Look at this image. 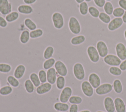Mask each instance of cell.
<instances>
[{
	"mask_svg": "<svg viewBox=\"0 0 126 112\" xmlns=\"http://www.w3.org/2000/svg\"><path fill=\"white\" fill-rule=\"evenodd\" d=\"M114 101L116 112H126V106L122 98L117 97Z\"/></svg>",
	"mask_w": 126,
	"mask_h": 112,
	"instance_id": "ac0fdd59",
	"label": "cell"
},
{
	"mask_svg": "<svg viewBox=\"0 0 126 112\" xmlns=\"http://www.w3.org/2000/svg\"><path fill=\"white\" fill-rule=\"evenodd\" d=\"M17 10L19 13L24 15H30L33 12V9L32 6L28 4H21L18 6Z\"/></svg>",
	"mask_w": 126,
	"mask_h": 112,
	"instance_id": "ffe728a7",
	"label": "cell"
},
{
	"mask_svg": "<svg viewBox=\"0 0 126 112\" xmlns=\"http://www.w3.org/2000/svg\"><path fill=\"white\" fill-rule=\"evenodd\" d=\"M75 0V1H76L77 3L80 4V3H81V2L84 1L85 0Z\"/></svg>",
	"mask_w": 126,
	"mask_h": 112,
	"instance_id": "816d5d0a",
	"label": "cell"
},
{
	"mask_svg": "<svg viewBox=\"0 0 126 112\" xmlns=\"http://www.w3.org/2000/svg\"><path fill=\"white\" fill-rule=\"evenodd\" d=\"M47 74V81L48 83L51 84H54L56 83L57 78V73L55 68L52 67L48 70L46 72Z\"/></svg>",
	"mask_w": 126,
	"mask_h": 112,
	"instance_id": "e0dca14e",
	"label": "cell"
},
{
	"mask_svg": "<svg viewBox=\"0 0 126 112\" xmlns=\"http://www.w3.org/2000/svg\"><path fill=\"white\" fill-rule=\"evenodd\" d=\"M79 112H91L88 110H82V111H79Z\"/></svg>",
	"mask_w": 126,
	"mask_h": 112,
	"instance_id": "f5cc1de1",
	"label": "cell"
},
{
	"mask_svg": "<svg viewBox=\"0 0 126 112\" xmlns=\"http://www.w3.org/2000/svg\"><path fill=\"white\" fill-rule=\"evenodd\" d=\"M94 4L99 8L103 7L105 2V0H94Z\"/></svg>",
	"mask_w": 126,
	"mask_h": 112,
	"instance_id": "ee69618b",
	"label": "cell"
},
{
	"mask_svg": "<svg viewBox=\"0 0 126 112\" xmlns=\"http://www.w3.org/2000/svg\"><path fill=\"white\" fill-rule=\"evenodd\" d=\"M103 61L105 63L110 66H119L122 60L118 56L114 54H108L103 58Z\"/></svg>",
	"mask_w": 126,
	"mask_h": 112,
	"instance_id": "277c9868",
	"label": "cell"
},
{
	"mask_svg": "<svg viewBox=\"0 0 126 112\" xmlns=\"http://www.w3.org/2000/svg\"><path fill=\"white\" fill-rule=\"evenodd\" d=\"M13 91L12 87L10 85H5L0 88V94L2 96H7Z\"/></svg>",
	"mask_w": 126,
	"mask_h": 112,
	"instance_id": "e575fe53",
	"label": "cell"
},
{
	"mask_svg": "<svg viewBox=\"0 0 126 112\" xmlns=\"http://www.w3.org/2000/svg\"><path fill=\"white\" fill-rule=\"evenodd\" d=\"M123 23L124 22L122 18L115 17L112 19L108 24L107 28L110 31H116L122 26Z\"/></svg>",
	"mask_w": 126,
	"mask_h": 112,
	"instance_id": "8fae6325",
	"label": "cell"
},
{
	"mask_svg": "<svg viewBox=\"0 0 126 112\" xmlns=\"http://www.w3.org/2000/svg\"><path fill=\"white\" fill-rule=\"evenodd\" d=\"M79 107L77 104H71L68 110V112H78Z\"/></svg>",
	"mask_w": 126,
	"mask_h": 112,
	"instance_id": "f6af8a7d",
	"label": "cell"
},
{
	"mask_svg": "<svg viewBox=\"0 0 126 112\" xmlns=\"http://www.w3.org/2000/svg\"><path fill=\"white\" fill-rule=\"evenodd\" d=\"M37 0H23V2L26 4L31 5L32 4L34 3Z\"/></svg>",
	"mask_w": 126,
	"mask_h": 112,
	"instance_id": "681fc988",
	"label": "cell"
},
{
	"mask_svg": "<svg viewBox=\"0 0 126 112\" xmlns=\"http://www.w3.org/2000/svg\"><path fill=\"white\" fill-rule=\"evenodd\" d=\"M52 21L55 28L58 29L62 28L64 24V18L59 12H55L52 15Z\"/></svg>",
	"mask_w": 126,
	"mask_h": 112,
	"instance_id": "3957f363",
	"label": "cell"
},
{
	"mask_svg": "<svg viewBox=\"0 0 126 112\" xmlns=\"http://www.w3.org/2000/svg\"><path fill=\"white\" fill-rule=\"evenodd\" d=\"M24 87L28 93H32L34 90V85L30 79H27L24 82Z\"/></svg>",
	"mask_w": 126,
	"mask_h": 112,
	"instance_id": "f1b7e54d",
	"label": "cell"
},
{
	"mask_svg": "<svg viewBox=\"0 0 126 112\" xmlns=\"http://www.w3.org/2000/svg\"><path fill=\"white\" fill-rule=\"evenodd\" d=\"M113 89V85L109 83H104L95 88V92L98 95H104L110 93Z\"/></svg>",
	"mask_w": 126,
	"mask_h": 112,
	"instance_id": "52a82bcc",
	"label": "cell"
},
{
	"mask_svg": "<svg viewBox=\"0 0 126 112\" xmlns=\"http://www.w3.org/2000/svg\"><path fill=\"white\" fill-rule=\"evenodd\" d=\"M11 66L6 63H0V72L2 73H8L11 71Z\"/></svg>",
	"mask_w": 126,
	"mask_h": 112,
	"instance_id": "60d3db41",
	"label": "cell"
},
{
	"mask_svg": "<svg viewBox=\"0 0 126 112\" xmlns=\"http://www.w3.org/2000/svg\"><path fill=\"white\" fill-rule=\"evenodd\" d=\"M7 23L5 18L0 16V27L2 28H6L7 26Z\"/></svg>",
	"mask_w": 126,
	"mask_h": 112,
	"instance_id": "bcb514c9",
	"label": "cell"
},
{
	"mask_svg": "<svg viewBox=\"0 0 126 112\" xmlns=\"http://www.w3.org/2000/svg\"><path fill=\"white\" fill-rule=\"evenodd\" d=\"M29 77H30V80L33 84L35 87H37L41 84V82L40 81L38 74H37L35 72L32 73L30 75Z\"/></svg>",
	"mask_w": 126,
	"mask_h": 112,
	"instance_id": "d6a6232c",
	"label": "cell"
},
{
	"mask_svg": "<svg viewBox=\"0 0 126 112\" xmlns=\"http://www.w3.org/2000/svg\"><path fill=\"white\" fill-rule=\"evenodd\" d=\"M57 74L59 76L66 77L68 74V69L66 64L62 61L57 60L54 65Z\"/></svg>",
	"mask_w": 126,
	"mask_h": 112,
	"instance_id": "8992f818",
	"label": "cell"
},
{
	"mask_svg": "<svg viewBox=\"0 0 126 112\" xmlns=\"http://www.w3.org/2000/svg\"><path fill=\"white\" fill-rule=\"evenodd\" d=\"M85 0V1H86V2H89L91 1L92 0Z\"/></svg>",
	"mask_w": 126,
	"mask_h": 112,
	"instance_id": "11a10c76",
	"label": "cell"
},
{
	"mask_svg": "<svg viewBox=\"0 0 126 112\" xmlns=\"http://www.w3.org/2000/svg\"><path fill=\"white\" fill-rule=\"evenodd\" d=\"M52 88V84L46 82L40 84L36 88V92L38 95H43L49 92Z\"/></svg>",
	"mask_w": 126,
	"mask_h": 112,
	"instance_id": "9a60e30c",
	"label": "cell"
},
{
	"mask_svg": "<svg viewBox=\"0 0 126 112\" xmlns=\"http://www.w3.org/2000/svg\"><path fill=\"white\" fill-rule=\"evenodd\" d=\"M96 112H104V111H98Z\"/></svg>",
	"mask_w": 126,
	"mask_h": 112,
	"instance_id": "9f6ffc18",
	"label": "cell"
},
{
	"mask_svg": "<svg viewBox=\"0 0 126 112\" xmlns=\"http://www.w3.org/2000/svg\"><path fill=\"white\" fill-rule=\"evenodd\" d=\"M43 34V31L41 28H36L30 32V37L32 39H36L41 37Z\"/></svg>",
	"mask_w": 126,
	"mask_h": 112,
	"instance_id": "836d02e7",
	"label": "cell"
},
{
	"mask_svg": "<svg viewBox=\"0 0 126 112\" xmlns=\"http://www.w3.org/2000/svg\"><path fill=\"white\" fill-rule=\"evenodd\" d=\"M118 3L120 7L126 10V0H119Z\"/></svg>",
	"mask_w": 126,
	"mask_h": 112,
	"instance_id": "7dc6e473",
	"label": "cell"
},
{
	"mask_svg": "<svg viewBox=\"0 0 126 112\" xmlns=\"http://www.w3.org/2000/svg\"><path fill=\"white\" fill-rule=\"evenodd\" d=\"M56 60L53 57H51L49 59H46L43 63L42 66L43 68L45 69V70H48L49 69L52 68L53 67V66H54L55 63L56 62Z\"/></svg>",
	"mask_w": 126,
	"mask_h": 112,
	"instance_id": "4dcf8cb0",
	"label": "cell"
},
{
	"mask_svg": "<svg viewBox=\"0 0 126 112\" xmlns=\"http://www.w3.org/2000/svg\"><path fill=\"white\" fill-rule=\"evenodd\" d=\"M87 54L90 60L93 63H97L99 61L100 56L96 47L90 45L87 48Z\"/></svg>",
	"mask_w": 126,
	"mask_h": 112,
	"instance_id": "5b68a950",
	"label": "cell"
},
{
	"mask_svg": "<svg viewBox=\"0 0 126 112\" xmlns=\"http://www.w3.org/2000/svg\"><path fill=\"white\" fill-rule=\"evenodd\" d=\"M119 66L122 71H126V59L124 60H123Z\"/></svg>",
	"mask_w": 126,
	"mask_h": 112,
	"instance_id": "c3c4849f",
	"label": "cell"
},
{
	"mask_svg": "<svg viewBox=\"0 0 126 112\" xmlns=\"http://www.w3.org/2000/svg\"><path fill=\"white\" fill-rule=\"evenodd\" d=\"M54 109L59 112H66L69 110V106L66 103L56 102L53 105Z\"/></svg>",
	"mask_w": 126,
	"mask_h": 112,
	"instance_id": "7402d4cb",
	"label": "cell"
},
{
	"mask_svg": "<svg viewBox=\"0 0 126 112\" xmlns=\"http://www.w3.org/2000/svg\"><path fill=\"white\" fill-rule=\"evenodd\" d=\"M114 9L113 5L110 1H106L103 6L104 12L109 15H111L113 14Z\"/></svg>",
	"mask_w": 126,
	"mask_h": 112,
	"instance_id": "d590c367",
	"label": "cell"
},
{
	"mask_svg": "<svg viewBox=\"0 0 126 112\" xmlns=\"http://www.w3.org/2000/svg\"><path fill=\"white\" fill-rule=\"evenodd\" d=\"M6 81L10 86L15 88L18 87L20 84L18 79L16 78L14 76H8L6 78Z\"/></svg>",
	"mask_w": 126,
	"mask_h": 112,
	"instance_id": "f546056e",
	"label": "cell"
},
{
	"mask_svg": "<svg viewBox=\"0 0 126 112\" xmlns=\"http://www.w3.org/2000/svg\"><path fill=\"white\" fill-rule=\"evenodd\" d=\"M125 11V10H124L123 8H122L120 7H116L114 9L112 15L115 17H117V18L121 17V18L123 16V15H124Z\"/></svg>",
	"mask_w": 126,
	"mask_h": 112,
	"instance_id": "b9f144b4",
	"label": "cell"
},
{
	"mask_svg": "<svg viewBox=\"0 0 126 112\" xmlns=\"http://www.w3.org/2000/svg\"></svg>",
	"mask_w": 126,
	"mask_h": 112,
	"instance_id": "680465c9",
	"label": "cell"
},
{
	"mask_svg": "<svg viewBox=\"0 0 126 112\" xmlns=\"http://www.w3.org/2000/svg\"><path fill=\"white\" fill-rule=\"evenodd\" d=\"M73 90L71 87L69 86H65L62 90L60 95L59 100L61 102L67 103L70 97L72 95Z\"/></svg>",
	"mask_w": 126,
	"mask_h": 112,
	"instance_id": "ba28073f",
	"label": "cell"
},
{
	"mask_svg": "<svg viewBox=\"0 0 126 112\" xmlns=\"http://www.w3.org/2000/svg\"><path fill=\"white\" fill-rule=\"evenodd\" d=\"M38 76L41 84L45 83L47 82V74L44 70L40 69L38 72Z\"/></svg>",
	"mask_w": 126,
	"mask_h": 112,
	"instance_id": "7bdbcfd3",
	"label": "cell"
},
{
	"mask_svg": "<svg viewBox=\"0 0 126 112\" xmlns=\"http://www.w3.org/2000/svg\"><path fill=\"white\" fill-rule=\"evenodd\" d=\"M19 17V14L17 11H13L5 16V19L8 23H12L16 21Z\"/></svg>",
	"mask_w": 126,
	"mask_h": 112,
	"instance_id": "cb8c5ba5",
	"label": "cell"
},
{
	"mask_svg": "<svg viewBox=\"0 0 126 112\" xmlns=\"http://www.w3.org/2000/svg\"><path fill=\"white\" fill-rule=\"evenodd\" d=\"M106 0L107 1H111L112 0Z\"/></svg>",
	"mask_w": 126,
	"mask_h": 112,
	"instance_id": "6f0895ef",
	"label": "cell"
},
{
	"mask_svg": "<svg viewBox=\"0 0 126 112\" xmlns=\"http://www.w3.org/2000/svg\"><path fill=\"white\" fill-rule=\"evenodd\" d=\"M124 38L125 39V40L126 41V29H125L124 32Z\"/></svg>",
	"mask_w": 126,
	"mask_h": 112,
	"instance_id": "db71d44e",
	"label": "cell"
},
{
	"mask_svg": "<svg viewBox=\"0 0 126 112\" xmlns=\"http://www.w3.org/2000/svg\"><path fill=\"white\" fill-rule=\"evenodd\" d=\"M86 40V38L84 35L80 34L74 36L70 39V43L73 46H79L83 44Z\"/></svg>",
	"mask_w": 126,
	"mask_h": 112,
	"instance_id": "44dd1931",
	"label": "cell"
},
{
	"mask_svg": "<svg viewBox=\"0 0 126 112\" xmlns=\"http://www.w3.org/2000/svg\"><path fill=\"white\" fill-rule=\"evenodd\" d=\"M88 13L93 18H98L99 15L100 14V11L95 6H90V7H89Z\"/></svg>",
	"mask_w": 126,
	"mask_h": 112,
	"instance_id": "ab89813d",
	"label": "cell"
},
{
	"mask_svg": "<svg viewBox=\"0 0 126 112\" xmlns=\"http://www.w3.org/2000/svg\"><path fill=\"white\" fill-rule=\"evenodd\" d=\"M89 6L87 2L83 1L79 5V10L80 13L83 15L85 16L88 13Z\"/></svg>",
	"mask_w": 126,
	"mask_h": 112,
	"instance_id": "1f68e13d",
	"label": "cell"
},
{
	"mask_svg": "<svg viewBox=\"0 0 126 112\" xmlns=\"http://www.w3.org/2000/svg\"><path fill=\"white\" fill-rule=\"evenodd\" d=\"M109 72L111 75L115 76H120L123 73V71L118 66H110L109 68Z\"/></svg>",
	"mask_w": 126,
	"mask_h": 112,
	"instance_id": "74e56055",
	"label": "cell"
},
{
	"mask_svg": "<svg viewBox=\"0 0 126 112\" xmlns=\"http://www.w3.org/2000/svg\"><path fill=\"white\" fill-rule=\"evenodd\" d=\"M30 32L28 30H23L20 35L19 39L20 42L23 44H26L29 41L30 39Z\"/></svg>",
	"mask_w": 126,
	"mask_h": 112,
	"instance_id": "603a6c76",
	"label": "cell"
},
{
	"mask_svg": "<svg viewBox=\"0 0 126 112\" xmlns=\"http://www.w3.org/2000/svg\"><path fill=\"white\" fill-rule=\"evenodd\" d=\"M81 88L83 93L87 97H91L94 93V88L88 81H83L81 84Z\"/></svg>",
	"mask_w": 126,
	"mask_h": 112,
	"instance_id": "9c48e42d",
	"label": "cell"
},
{
	"mask_svg": "<svg viewBox=\"0 0 126 112\" xmlns=\"http://www.w3.org/2000/svg\"><path fill=\"white\" fill-rule=\"evenodd\" d=\"M88 81L94 89L96 88L101 84L100 78L95 73H92L89 75Z\"/></svg>",
	"mask_w": 126,
	"mask_h": 112,
	"instance_id": "5bb4252c",
	"label": "cell"
},
{
	"mask_svg": "<svg viewBox=\"0 0 126 112\" xmlns=\"http://www.w3.org/2000/svg\"><path fill=\"white\" fill-rule=\"evenodd\" d=\"M103 105L106 112H115V107L114 100L110 97L107 96L105 98Z\"/></svg>",
	"mask_w": 126,
	"mask_h": 112,
	"instance_id": "2e32d148",
	"label": "cell"
},
{
	"mask_svg": "<svg viewBox=\"0 0 126 112\" xmlns=\"http://www.w3.org/2000/svg\"><path fill=\"white\" fill-rule=\"evenodd\" d=\"M26 70V68L24 65L19 64L16 67L13 72V76L18 80L21 79L25 75Z\"/></svg>",
	"mask_w": 126,
	"mask_h": 112,
	"instance_id": "d6986e66",
	"label": "cell"
},
{
	"mask_svg": "<svg viewBox=\"0 0 126 112\" xmlns=\"http://www.w3.org/2000/svg\"><path fill=\"white\" fill-rule=\"evenodd\" d=\"M96 48L100 57L104 58L109 53L108 46L106 43L102 40H99L97 42Z\"/></svg>",
	"mask_w": 126,
	"mask_h": 112,
	"instance_id": "30bf717a",
	"label": "cell"
},
{
	"mask_svg": "<svg viewBox=\"0 0 126 112\" xmlns=\"http://www.w3.org/2000/svg\"><path fill=\"white\" fill-rule=\"evenodd\" d=\"M99 19L104 24H109L111 21V17L104 12H101L98 16Z\"/></svg>",
	"mask_w": 126,
	"mask_h": 112,
	"instance_id": "8d00e7d4",
	"label": "cell"
},
{
	"mask_svg": "<svg viewBox=\"0 0 126 112\" xmlns=\"http://www.w3.org/2000/svg\"><path fill=\"white\" fill-rule=\"evenodd\" d=\"M113 90L117 93H121L123 91V85L121 81L119 79H116L113 83Z\"/></svg>",
	"mask_w": 126,
	"mask_h": 112,
	"instance_id": "484cf974",
	"label": "cell"
},
{
	"mask_svg": "<svg viewBox=\"0 0 126 112\" xmlns=\"http://www.w3.org/2000/svg\"><path fill=\"white\" fill-rule=\"evenodd\" d=\"M24 23L26 27L31 31L37 28L36 24L31 18H26L24 21Z\"/></svg>",
	"mask_w": 126,
	"mask_h": 112,
	"instance_id": "83f0119b",
	"label": "cell"
},
{
	"mask_svg": "<svg viewBox=\"0 0 126 112\" xmlns=\"http://www.w3.org/2000/svg\"><path fill=\"white\" fill-rule=\"evenodd\" d=\"M56 87L58 89L62 90L65 86L66 80L64 77L59 76L57 78L56 82Z\"/></svg>",
	"mask_w": 126,
	"mask_h": 112,
	"instance_id": "4316f807",
	"label": "cell"
},
{
	"mask_svg": "<svg viewBox=\"0 0 126 112\" xmlns=\"http://www.w3.org/2000/svg\"><path fill=\"white\" fill-rule=\"evenodd\" d=\"M54 48L52 46H48L45 49L43 52V58L45 59H48L51 58L54 54Z\"/></svg>",
	"mask_w": 126,
	"mask_h": 112,
	"instance_id": "d4e9b609",
	"label": "cell"
},
{
	"mask_svg": "<svg viewBox=\"0 0 126 112\" xmlns=\"http://www.w3.org/2000/svg\"><path fill=\"white\" fill-rule=\"evenodd\" d=\"M12 11V4L9 0H0V13L6 15Z\"/></svg>",
	"mask_w": 126,
	"mask_h": 112,
	"instance_id": "4fadbf2b",
	"label": "cell"
},
{
	"mask_svg": "<svg viewBox=\"0 0 126 112\" xmlns=\"http://www.w3.org/2000/svg\"><path fill=\"white\" fill-rule=\"evenodd\" d=\"M68 26L70 32L74 35H78L81 31L80 24L78 20L74 16H71L69 18Z\"/></svg>",
	"mask_w": 126,
	"mask_h": 112,
	"instance_id": "7a4b0ae2",
	"label": "cell"
},
{
	"mask_svg": "<svg viewBox=\"0 0 126 112\" xmlns=\"http://www.w3.org/2000/svg\"><path fill=\"white\" fill-rule=\"evenodd\" d=\"M72 73L74 77L82 83L85 77V70L83 64L80 62L74 63L72 67Z\"/></svg>",
	"mask_w": 126,
	"mask_h": 112,
	"instance_id": "6da1fadb",
	"label": "cell"
},
{
	"mask_svg": "<svg viewBox=\"0 0 126 112\" xmlns=\"http://www.w3.org/2000/svg\"><path fill=\"white\" fill-rule=\"evenodd\" d=\"M116 55L121 60L126 59V46L122 42H118L115 46Z\"/></svg>",
	"mask_w": 126,
	"mask_h": 112,
	"instance_id": "7c38bea8",
	"label": "cell"
},
{
	"mask_svg": "<svg viewBox=\"0 0 126 112\" xmlns=\"http://www.w3.org/2000/svg\"><path fill=\"white\" fill-rule=\"evenodd\" d=\"M122 18L124 23L126 24V10L125 11V13H124V15H123V16L122 17Z\"/></svg>",
	"mask_w": 126,
	"mask_h": 112,
	"instance_id": "f907efd6",
	"label": "cell"
},
{
	"mask_svg": "<svg viewBox=\"0 0 126 112\" xmlns=\"http://www.w3.org/2000/svg\"><path fill=\"white\" fill-rule=\"evenodd\" d=\"M68 102L71 104L80 105L82 103L83 99L81 96L78 95H72L70 97Z\"/></svg>",
	"mask_w": 126,
	"mask_h": 112,
	"instance_id": "f35d334b",
	"label": "cell"
}]
</instances>
